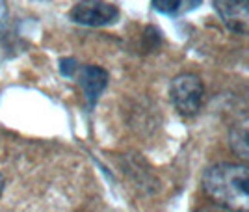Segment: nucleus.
Instances as JSON below:
<instances>
[{
    "label": "nucleus",
    "mask_w": 249,
    "mask_h": 212,
    "mask_svg": "<svg viewBox=\"0 0 249 212\" xmlns=\"http://www.w3.org/2000/svg\"><path fill=\"white\" fill-rule=\"evenodd\" d=\"M69 17L84 26H106L119 19V8L106 0H78L69 11Z\"/></svg>",
    "instance_id": "3"
},
{
    "label": "nucleus",
    "mask_w": 249,
    "mask_h": 212,
    "mask_svg": "<svg viewBox=\"0 0 249 212\" xmlns=\"http://www.w3.org/2000/svg\"><path fill=\"white\" fill-rule=\"evenodd\" d=\"M76 71H78V64H76V60L74 58H62L60 60V73L63 74V76H74L76 74Z\"/></svg>",
    "instance_id": "9"
},
{
    "label": "nucleus",
    "mask_w": 249,
    "mask_h": 212,
    "mask_svg": "<svg viewBox=\"0 0 249 212\" xmlns=\"http://www.w3.org/2000/svg\"><path fill=\"white\" fill-rule=\"evenodd\" d=\"M108 71L103 69L101 65H82L76 71V80L78 86L82 88L84 97L88 101V105L93 106L99 97L103 95V91L108 86Z\"/></svg>",
    "instance_id": "5"
},
{
    "label": "nucleus",
    "mask_w": 249,
    "mask_h": 212,
    "mask_svg": "<svg viewBox=\"0 0 249 212\" xmlns=\"http://www.w3.org/2000/svg\"><path fill=\"white\" fill-rule=\"evenodd\" d=\"M2 188H4V177H2V173H0V194H2Z\"/></svg>",
    "instance_id": "12"
},
{
    "label": "nucleus",
    "mask_w": 249,
    "mask_h": 212,
    "mask_svg": "<svg viewBox=\"0 0 249 212\" xmlns=\"http://www.w3.org/2000/svg\"><path fill=\"white\" fill-rule=\"evenodd\" d=\"M205 95L203 80L194 73H180L169 82V99L175 110L184 117H194Z\"/></svg>",
    "instance_id": "2"
},
{
    "label": "nucleus",
    "mask_w": 249,
    "mask_h": 212,
    "mask_svg": "<svg viewBox=\"0 0 249 212\" xmlns=\"http://www.w3.org/2000/svg\"><path fill=\"white\" fill-rule=\"evenodd\" d=\"M6 2L4 0H0V28H2V24H4V21H6Z\"/></svg>",
    "instance_id": "10"
},
{
    "label": "nucleus",
    "mask_w": 249,
    "mask_h": 212,
    "mask_svg": "<svg viewBox=\"0 0 249 212\" xmlns=\"http://www.w3.org/2000/svg\"><path fill=\"white\" fill-rule=\"evenodd\" d=\"M201 186L216 207L229 212H249V166L219 162L205 170Z\"/></svg>",
    "instance_id": "1"
},
{
    "label": "nucleus",
    "mask_w": 249,
    "mask_h": 212,
    "mask_svg": "<svg viewBox=\"0 0 249 212\" xmlns=\"http://www.w3.org/2000/svg\"><path fill=\"white\" fill-rule=\"evenodd\" d=\"M162 41V34L158 32L155 26H147L143 34V43H145V51H155L156 47Z\"/></svg>",
    "instance_id": "8"
},
{
    "label": "nucleus",
    "mask_w": 249,
    "mask_h": 212,
    "mask_svg": "<svg viewBox=\"0 0 249 212\" xmlns=\"http://www.w3.org/2000/svg\"><path fill=\"white\" fill-rule=\"evenodd\" d=\"M197 212H229V211H225V209H221V207H203V209H199Z\"/></svg>",
    "instance_id": "11"
},
{
    "label": "nucleus",
    "mask_w": 249,
    "mask_h": 212,
    "mask_svg": "<svg viewBox=\"0 0 249 212\" xmlns=\"http://www.w3.org/2000/svg\"><path fill=\"white\" fill-rule=\"evenodd\" d=\"M153 10H156L158 13L164 15H177L178 11L182 10L184 0H151Z\"/></svg>",
    "instance_id": "7"
},
{
    "label": "nucleus",
    "mask_w": 249,
    "mask_h": 212,
    "mask_svg": "<svg viewBox=\"0 0 249 212\" xmlns=\"http://www.w3.org/2000/svg\"><path fill=\"white\" fill-rule=\"evenodd\" d=\"M229 145L234 155L249 162V119L234 123L229 130Z\"/></svg>",
    "instance_id": "6"
},
{
    "label": "nucleus",
    "mask_w": 249,
    "mask_h": 212,
    "mask_svg": "<svg viewBox=\"0 0 249 212\" xmlns=\"http://www.w3.org/2000/svg\"><path fill=\"white\" fill-rule=\"evenodd\" d=\"M212 6L225 28L249 35V0H212Z\"/></svg>",
    "instance_id": "4"
}]
</instances>
